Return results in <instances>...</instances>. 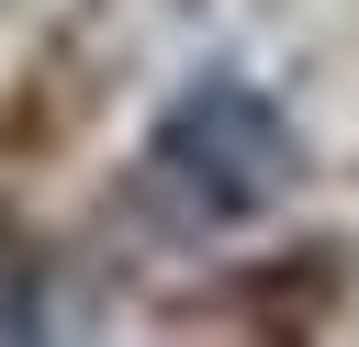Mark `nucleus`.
<instances>
[{"mask_svg": "<svg viewBox=\"0 0 359 347\" xmlns=\"http://www.w3.org/2000/svg\"><path fill=\"white\" fill-rule=\"evenodd\" d=\"M292 179H303V134H292V112L258 78L213 67V78L168 90V112L146 123V190L180 224H202V235H236V224L280 213Z\"/></svg>", "mask_w": 359, "mask_h": 347, "instance_id": "f257e3e1", "label": "nucleus"}, {"mask_svg": "<svg viewBox=\"0 0 359 347\" xmlns=\"http://www.w3.org/2000/svg\"><path fill=\"white\" fill-rule=\"evenodd\" d=\"M0 347H45V246L0 201Z\"/></svg>", "mask_w": 359, "mask_h": 347, "instance_id": "f03ea898", "label": "nucleus"}]
</instances>
